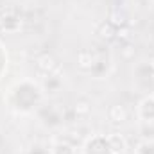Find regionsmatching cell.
Returning a JSON list of instances; mask_svg holds the SVG:
<instances>
[{"instance_id": "cell-9", "label": "cell", "mask_w": 154, "mask_h": 154, "mask_svg": "<svg viewBox=\"0 0 154 154\" xmlns=\"http://www.w3.org/2000/svg\"><path fill=\"white\" fill-rule=\"evenodd\" d=\"M108 116H109V120H111V122L118 124V122H124V120L127 118V113H125L124 106L115 104V106H111V108L108 109Z\"/></svg>"}, {"instance_id": "cell-12", "label": "cell", "mask_w": 154, "mask_h": 154, "mask_svg": "<svg viewBox=\"0 0 154 154\" xmlns=\"http://www.w3.org/2000/svg\"><path fill=\"white\" fill-rule=\"evenodd\" d=\"M74 111H75L77 116H88V115H90V111H91V104H90L88 100L81 99V100H77V102H75Z\"/></svg>"}, {"instance_id": "cell-6", "label": "cell", "mask_w": 154, "mask_h": 154, "mask_svg": "<svg viewBox=\"0 0 154 154\" xmlns=\"http://www.w3.org/2000/svg\"><path fill=\"white\" fill-rule=\"evenodd\" d=\"M61 84H63V81H61L59 74H50V75H45L43 88H45V91H47V93H56V91H59V90H61Z\"/></svg>"}, {"instance_id": "cell-1", "label": "cell", "mask_w": 154, "mask_h": 154, "mask_svg": "<svg viewBox=\"0 0 154 154\" xmlns=\"http://www.w3.org/2000/svg\"><path fill=\"white\" fill-rule=\"evenodd\" d=\"M25 86H27V79L11 88V106L14 109L31 111L39 100H41V90H39L34 82H31L29 90H25Z\"/></svg>"}, {"instance_id": "cell-11", "label": "cell", "mask_w": 154, "mask_h": 154, "mask_svg": "<svg viewBox=\"0 0 154 154\" xmlns=\"http://www.w3.org/2000/svg\"><path fill=\"white\" fill-rule=\"evenodd\" d=\"M134 154H154V140H142L136 143Z\"/></svg>"}, {"instance_id": "cell-14", "label": "cell", "mask_w": 154, "mask_h": 154, "mask_svg": "<svg viewBox=\"0 0 154 154\" xmlns=\"http://www.w3.org/2000/svg\"><path fill=\"white\" fill-rule=\"evenodd\" d=\"M29 154H50V149H43V147H32Z\"/></svg>"}, {"instance_id": "cell-5", "label": "cell", "mask_w": 154, "mask_h": 154, "mask_svg": "<svg viewBox=\"0 0 154 154\" xmlns=\"http://www.w3.org/2000/svg\"><path fill=\"white\" fill-rule=\"evenodd\" d=\"M106 138H108V143H109L113 154H122L127 149V142H125V138H124L120 133H111V134H108Z\"/></svg>"}, {"instance_id": "cell-2", "label": "cell", "mask_w": 154, "mask_h": 154, "mask_svg": "<svg viewBox=\"0 0 154 154\" xmlns=\"http://www.w3.org/2000/svg\"><path fill=\"white\" fill-rule=\"evenodd\" d=\"M82 154H113V151H111L106 136L95 134V136H91L84 142Z\"/></svg>"}, {"instance_id": "cell-4", "label": "cell", "mask_w": 154, "mask_h": 154, "mask_svg": "<svg viewBox=\"0 0 154 154\" xmlns=\"http://www.w3.org/2000/svg\"><path fill=\"white\" fill-rule=\"evenodd\" d=\"M36 68L38 72L45 74V75H50V74H57V63H56V57L48 52L38 56L36 59Z\"/></svg>"}, {"instance_id": "cell-10", "label": "cell", "mask_w": 154, "mask_h": 154, "mask_svg": "<svg viewBox=\"0 0 154 154\" xmlns=\"http://www.w3.org/2000/svg\"><path fill=\"white\" fill-rule=\"evenodd\" d=\"M50 154H75L74 147L66 142H56L50 147Z\"/></svg>"}, {"instance_id": "cell-7", "label": "cell", "mask_w": 154, "mask_h": 154, "mask_svg": "<svg viewBox=\"0 0 154 154\" xmlns=\"http://www.w3.org/2000/svg\"><path fill=\"white\" fill-rule=\"evenodd\" d=\"M95 59H97V56H95L91 50H81V52L77 54V63H79L81 68H90V70H91Z\"/></svg>"}, {"instance_id": "cell-13", "label": "cell", "mask_w": 154, "mask_h": 154, "mask_svg": "<svg viewBox=\"0 0 154 154\" xmlns=\"http://www.w3.org/2000/svg\"><path fill=\"white\" fill-rule=\"evenodd\" d=\"M116 36L122 39H129L131 38V29L127 27V25H124V27H118L116 29Z\"/></svg>"}, {"instance_id": "cell-15", "label": "cell", "mask_w": 154, "mask_h": 154, "mask_svg": "<svg viewBox=\"0 0 154 154\" xmlns=\"http://www.w3.org/2000/svg\"><path fill=\"white\" fill-rule=\"evenodd\" d=\"M149 68H151V70L154 72V56L151 57V59H149Z\"/></svg>"}, {"instance_id": "cell-3", "label": "cell", "mask_w": 154, "mask_h": 154, "mask_svg": "<svg viewBox=\"0 0 154 154\" xmlns=\"http://www.w3.org/2000/svg\"><path fill=\"white\" fill-rule=\"evenodd\" d=\"M136 113L143 122H154V95H147L138 102Z\"/></svg>"}, {"instance_id": "cell-8", "label": "cell", "mask_w": 154, "mask_h": 154, "mask_svg": "<svg viewBox=\"0 0 154 154\" xmlns=\"http://www.w3.org/2000/svg\"><path fill=\"white\" fill-rule=\"evenodd\" d=\"M97 34L102 39L109 41V39H113L116 36V27H113L109 22H102V23L99 25V29H97Z\"/></svg>"}]
</instances>
